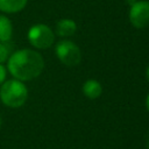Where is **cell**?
<instances>
[{
  "label": "cell",
  "instance_id": "30bf717a",
  "mask_svg": "<svg viewBox=\"0 0 149 149\" xmlns=\"http://www.w3.org/2000/svg\"><path fill=\"white\" fill-rule=\"evenodd\" d=\"M10 55V45L8 42H0V64L7 62Z\"/></svg>",
  "mask_w": 149,
  "mask_h": 149
},
{
  "label": "cell",
  "instance_id": "3957f363",
  "mask_svg": "<svg viewBox=\"0 0 149 149\" xmlns=\"http://www.w3.org/2000/svg\"><path fill=\"white\" fill-rule=\"evenodd\" d=\"M28 40L33 47L37 49H47L54 43L55 35L48 26L35 24L28 31Z\"/></svg>",
  "mask_w": 149,
  "mask_h": 149
},
{
  "label": "cell",
  "instance_id": "52a82bcc",
  "mask_svg": "<svg viewBox=\"0 0 149 149\" xmlns=\"http://www.w3.org/2000/svg\"><path fill=\"white\" fill-rule=\"evenodd\" d=\"M83 92L88 99H97L102 92V86L98 80L88 79L83 85Z\"/></svg>",
  "mask_w": 149,
  "mask_h": 149
},
{
  "label": "cell",
  "instance_id": "277c9868",
  "mask_svg": "<svg viewBox=\"0 0 149 149\" xmlns=\"http://www.w3.org/2000/svg\"><path fill=\"white\" fill-rule=\"evenodd\" d=\"M56 55L58 59L68 65V66H74L79 64L81 59V54L79 48L71 41H61L56 45Z\"/></svg>",
  "mask_w": 149,
  "mask_h": 149
},
{
  "label": "cell",
  "instance_id": "2e32d148",
  "mask_svg": "<svg viewBox=\"0 0 149 149\" xmlns=\"http://www.w3.org/2000/svg\"><path fill=\"white\" fill-rule=\"evenodd\" d=\"M0 127H1V118H0Z\"/></svg>",
  "mask_w": 149,
  "mask_h": 149
},
{
  "label": "cell",
  "instance_id": "8992f818",
  "mask_svg": "<svg viewBox=\"0 0 149 149\" xmlns=\"http://www.w3.org/2000/svg\"><path fill=\"white\" fill-rule=\"evenodd\" d=\"M76 30H77L76 22L73 20H70V19H62L56 24V33H57V35L63 36V37L73 35L76 33Z\"/></svg>",
  "mask_w": 149,
  "mask_h": 149
},
{
  "label": "cell",
  "instance_id": "7c38bea8",
  "mask_svg": "<svg viewBox=\"0 0 149 149\" xmlns=\"http://www.w3.org/2000/svg\"><path fill=\"white\" fill-rule=\"evenodd\" d=\"M127 1V3L129 5V6H132V5H134L135 2H136V0H126Z\"/></svg>",
  "mask_w": 149,
  "mask_h": 149
},
{
  "label": "cell",
  "instance_id": "5b68a950",
  "mask_svg": "<svg viewBox=\"0 0 149 149\" xmlns=\"http://www.w3.org/2000/svg\"><path fill=\"white\" fill-rule=\"evenodd\" d=\"M129 21L135 28H144L149 24V2L136 1L130 6Z\"/></svg>",
  "mask_w": 149,
  "mask_h": 149
},
{
  "label": "cell",
  "instance_id": "4fadbf2b",
  "mask_svg": "<svg viewBox=\"0 0 149 149\" xmlns=\"http://www.w3.org/2000/svg\"><path fill=\"white\" fill-rule=\"evenodd\" d=\"M146 106H147V109L149 111V94L147 97V100H146Z\"/></svg>",
  "mask_w": 149,
  "mask_h": 149
},
{
  "label": "cell",
  "instance_id": "9a60e30c",
  "mask_svg": "<svg viewBox=\"0 0 149 149\" xmlns=\"http://www.w3.org/2000/svg\"><path fill=\"white\" fill-rule=\"evenodd\" d=\"M147 147H148V149H149V141H148V146H147Z\"/></svg>",
  "mask_w": 149,
  "mask_h": 149
},
{
  "label": "cell",
  "instance_id": "5bb4252c",
  "mask_svg": "<svg viewBox=\"0 0 149 149\" xmlns=\"http://www.w3.org/2000/svg\"><path fill=\"white\" fill-rule=\"evenodd\" d=\"M146 77H147V79H148V81H149V66H148L147 70H146Z\"/></svg>",
  "mask_w": 149,
  "mask_h": 149
},
{
  "label": "cell",
  "instance_id": "ba28073f",
  "mask_svg": "<svg viewBox=\"0 0 149 149\" xmlns=\"http://www.w3.org/2000/svg\"><path fill=\"white\" fill-rule=\"evenodd\" d=\"M28 0H0V10L3 13H17L22 10Z\"/></svg>",
  "mask_w": 149,
  "mask_h": 149
},
{
  "label": "cell",
  "instance_id": "7a4b0ae2",
  "mask_svg": "<svg viewBox=\"0 0 149 149\" xmlns=\"http://www.w3.org/2000/svg\"><path fill=\"white\" fill-rule=\"evenodd\" d=\"M28 98V90L19 79L5 80L0 85V99L3 105L10 108L21 107Z\"/></svg>",
  "mask_w": 149,
  "mask_h": 149
},
{
  "label": "cell",
  "instance_id": "6da1fadb",
  "mask_svg": "<svg viewBox=\"0 0 149 149\" xmlns=\"http://www.w3.org/2000/svg\"><path fill=\"white\" fill-rule=\"evenodd\" d=\"M43 68V57L31 49L16 50L7 59V69L10 74L21 81H28L38 77L42 73Z\"/></svg>",
  "mask_w": 149,
  "mask_h": 149
},
{
  "label": "cell",
  "instance_id": "8fae6325",
  "mask_svg": "<svg viewBox=\"0 0 149 149\" xmlns=\"http://www.w3.org/2000/svg\"><path fill=\"white\" fill-rule=\"evenodd\" d=\"M6 74H7V72H6V68H5L2 64H0V85L5 81V79H6Z\"/></svg>",
  "mask_w": 149,
  "mask_h": 149
},
{
  "label": "cell",
  "instance_id": "9c48e42d",
  "mask_svg": "<svg viewBox=\"0 0 149 149\" xmlns=\"http://www.w3.org/2000/svg\"><path fill=\"white\" fill-rule=\"evenodd\" d=\"M12 35H13L12 21L5 15H0V42H9Z\"/></svg>",
  "mask_w": 149,
  "mask_h": 149
}]
</instances>
